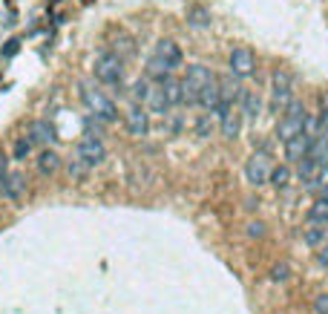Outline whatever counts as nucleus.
Returning <instances> with one entry per match:
<instances>
[{
	"mask_svg": "<svg viewBox=\"0 0 328 314\" xmlns=\"http://www.w3.org/2000/svg\"><path fill=\"white\" fill-rule=\"evenodd\" d=\"M182 64H184V52H182V47H178L176 41L164 38V41H158L156 49H152L150 61H147V72H150L152 78H164V75L176 72Z\"/></svg>",
	"mask_w": 328,
	"mask_h": 314,
	"instance_id": "nucleus-1",
	"label": "nucleus"
},
{
	"mask_svg": "<svg viewBox=\"0 0 328 314\" xmlns=\"http://www.w3.org/2000/svg\"><path fill=\"white\" fill-rule=\"evenodd\" d=\"M81 95H84V104H86V110H90L95 118H101V121H116V118H118L116 101H112L106 93H101L95 84H84V87H81Z\"/></svg>",
	"mask_w": 328,
	"mask_h": 314,
	"instance_id": "nucleus-2",
	"label": "nucleus"
},
{
	"mask_svg": "<svg viewBox=\"0 0 328 314\" xmlns=\"http://www.w3.org/2000/svg\"><path fill=\"white\" fill-rule=\"evenodd\" d=\"M95 81L104 87H121L124 81V61L116 52H101L95 58Z\"/></svg>",
	"mask_w": 328,
	"mask_h": 314,
	"instance_id": "nucleus-3",
	"label": "nucleus"
},
{
	"mask_svg": "<svg viewBox=\"0 0 328 314\" xmlns=\"http://www.w3.org/2000/svg\"><path fill=\"white\" fill-rule=\"evenodd\" d=\"M305 104L302 101H296V98H291V104L282 110V118L280 124H276V136H280L282 141H291L294 136H300L302 133V124H305Z\"/></svg>",
	"mask_w": 328,
	"mask_h": 314,
	"instance_id": "nucleus-4",
	"label": "nucleus"
},
{
	"mask_svg": "<svg viewBox=\"0 0 328 314\" xmlns=\"http://www.w3.org/2000/svg\"><path fill=\"white\" fill-rule=\"evenodd\" d=\"M213 72L208 67H202V64H193L188 67L184 72V78H182V90H184V104H199V95L204 90V84L210 78Z\"/></svg>",
	"mask_w": 328,
	"mask_h": 314,
	"instance_id": "nucleus-5",
	"label": "nucleus"
},
{
	"mask_svg": "<svg viewBox=\"0 0 328 314\" xmlns=\"http://www.w3.org/2000/svg\"><path fill=\"white\" fill-rule=\"evenodd\" d=\"M104 159H106V147L98 136H86V139H81V144L75 147V162L84 164L86 170H95Z\"/></svg>",
	"mask_w": 328,
	"mask_h": 314,
	"instance_id": "nucleus-6",
	"label": "nucleus"
},
{
	"mask_svg": "<svg viewBox=\"0 0 328 314\" xmlns=\"http://www.w3.org/2000/svg\"><path fill=\"white\" fill-rule=\"evenodd\" d=\"M270 170H274V162H270V156L265 150H259V153H254L250 159H248V164H245V179L250 182V185H265L270 179Z\"/></svg>",
	"mask_w": 328,
	"mask_h": 314,
	"instance_id": "nucleus-7",
	"label": "nucleus"
},
{
	"mask_svg": "<svg viewBox=\"0 0 328 314\" xmlns=\"http://www.w3.org/2000/svg\"><path fill=\"white\" fill-rule=\"evenodd\" d=\"M294 98V84H291V75L288 72H274V81H270V104L274 110L280 113L285 107L291 104Z\"/></svg>",
	"mask_w": 328,
	"mask_h": 314,
	"instance_id": "nucleus-8",
	"label": "nucleus"
},
{
	"mask_svg": "<svg viewBox=\"0 0 328 314\" xmlns=\"http://www.w3.org/2000/svg\"><path fill=\"white\" fill-rule=\"evenodd\" d=\"M228 64H230V72H234L236 78H250V75H254V70H256V58H254V52H250V49H245V47L230 49Z\"/></svg>",
	"mask_w": 328,
	"mask_h": 314,
	"instance_id": "nucleus-9",
	"label": "nucleus"
},
{
	"mask_svg": "<svg viewBox=\"0 0 328 314\" xmlns=\"http://www.w3.org/2000/svg\"><path fill=\"white\" fill-rule=\"evenodd\" d=\"M144 110L147 113H158V116H164L167 110H170V104H167V98H164V90H162V81H147V90H144Z\"/></svg>",
	"mask_w": 328,
	"mask_h": 314,
	"instance_id": "nucleus-10",
	"label": "nucleus"
},
{
	"mask_svg": "<svg viewBox=\"0 0 328 314\" xmlns=\"http://www.w3.org/2000/svg\"><path fill=\"white\" fill-rule=\"evenodd\" d=\"M0 193L6 199H20L26 193V179L20 176V170H6L0 176Z\"/></svg>",
	"mask_w": 328,
	"mask_h": 314,
	"instance_id": "nucleus-11",
	"label": "nucleus"
},
{
	"mask_svg": "<svg viewBox=\"0 0 328 314\" xmlns=\"http://www.w3.org/2000/svg\"><path fill=\"white\" fill-rule=\"evenodd\" d=\"M127 133L130 136H147L150 133V116H147V110L141 104H132L127 113Z\"/></svg>",
	"mask_w": 328,
	"mask_h": 314,
	"instance_id": "nucleus-12",
	"label": "nucleus"
},
{
	"mask_svg": "<svg viewBox=\"0 0 328 314\" xmlns=\"http://www.w3.org/2000/svg\"><path fill=\"white\" fill-rule=\"evenodd\" d=\"M219 104H222V90H219V78L210 75L204 90L199 95V107H204V113H219Z\"/></svg>",
	"mask_w": 328,
	"mask_h": 314,
	"instance_id": "nucleus-13",
	"label": "nucleus"
},
{
	"mask_svg": "<svg viewBox=\"0 0 328 314\" xmlns=\"http://www.w3.org/2000/svg\"><path fill=\"white\" fill-rule=\"evenodd\" d=\"M158 81H162V90H164V98H167V104H170V107H182V104H184L182 78H176V75L170 72V75H164V78H158Z\"/></svg>",
	"mask_w": 328,
	"mask_h": 314,
	"instance_id": "nucleus-14",
	"label": "nucleus"
},
{
	"mask_svg": "<svg viewBox=\"0 0 328 314\" xmlns=\"http://www.w3.org/2000/svg\"><path fill=\"white\" fill-rule=\"evenodd\" d=\"M320 167H322V162H320L316 156H311V153H305L302 159L296 162V176H300L305 185L311 187V185H314V179L320 176Z\"/></svg>",
	"mask_w": 328,
	"mask_h": 314,
	"instance_id": "nucleus-15",
	"label": "nucleus"
},
{
	"mask_svg": "<svg viewBox=\"0 0 328 314\" xmlns=\"http://www.w3.org/2000/svg\"><path fill=\"white\" fill-rule=\"evenodd\" d=\"M302 242L308 245V248H320V245L328 242V225H320V222H308L302 231Z\"/></svg>",
	"mask_w": 328,
	"mask_h": 314,
	"instance_id": "nucleus-16",
	"label": "nucleus"
},
{
	"mask_svg": "<svg viewBox=\"0 0 328 314\" xmlns=\"http://www.w3.org/2000/svg\"><path fill=\"white\" fill-rule=\"evenodd\" d=\"M308 147H311V139H308L305 133H300V136H294L291 141H285V159H288V162H300L305 153H308Z\"/></svg>",
	"mask_w": 328,
	"mask_h": 314,
	"instance_id": "nucleus-17",
	"label": "nucleus"
},
{
	"mask_svg": "<svg viewBox=\"0 0 328 314\" xmlns=\"http://www.w3.org/2000/svg\"><path fill=\"white\" fill-rule=\"evenodd\" d=\"M219 118H222V136H224V139H236V136H239V130H242V116H239V110L228 107Z\"/></svg>",
	"mask_w": 328,
	"mask_h": 314,
	"instance_id": "nucleus-18",
	"label": "nucleus"
},
{
	"mask_svg": "<svg viewBox=\"0 0 328 314\" xmlns=\"http://www.w3.org/2000/svg\"><path fill=\"white\" fill-rule=\"evenodd\" d=\"M308 222H320V225H328V193L316 196L308 208Z\"/></svg>",
	"mask_w": 328,
	"mask_h": 314,
	"instance_id": "nucleus-19",
	"label": "nucleus"
},
{
	"mask_svg": "<svg viewBox=\"0 0 328 314\" xmlns=\"http://www.w3.org/2000/svg\"><path fill=\"white\" fill-rule=\"evenodd\" d=\"M112 47H116L118 58H132V55H136V44H132V38L124 35V32H118V35L112 38Z\"/></svg>",
	"mask_w": 328,
	"mask_h": 314,
	"instance_id": "nucleus-20",
	"label": "nucleus"
},
{
	"mask_svg": "<svg viewBox=\"0 0 328 314\" xmlns=\"http://www.w3.org/2000/svg\"><path fill=\"white\" fill-rule=\"evenodd\" d=\"M38 164H40V173H55L58 170V164H60V159H58V153H52V150H44L40 153V159H38Z\"/></svg>",
	"mask_w": 328,
	"mask_h": 314,
	"instance_id": "nucleus-21",
	"label": "nucleus"
},
{
	"mask_svg": "<svg viewBox=\"0 0 328 314\" xmlns=\"http://www.w3.org/2000/svg\"><path fill=\"white\" fill-rule=\"evenodd\" d=\"M268 182H274L276 187H285L288 182H291V167H288V164H280V167L274 164V170H270V179H268Z\"/></svg>",
	"mask_w": 328,
	"mask_h": 314,
	"instance_id": "nucleus-22",
	"label": "nucleus"
},
{
	"mask_svg": "<svg viewBox=\"0 0 328 314\" xmlns=\"http://www.w3.org/2000/svg\"><path fill=\"white\" fill-rule=\"evenodd\" d=\"M239 104H242V110H245V116H250V118H256V116H259V110H262L259 98H256V95H250V93H242Z\"/></svg>",
	"mask_w": 328,
	"mask_h": 314,
	"instance_id": "nucleus-23",
	"label": "nucleus"
},
{
	"mask_svg": "<svg viewBox=\"0 0 328 314\" xmlns=\"http://www.w3.org/2000/svg\"><path fill=\"white\" fill-rule=\"evenodd\" d=\"M268 277H270V282H285V279L291 277V265H288V262H274L270 271H268Z\"/></svg>",
	"mask_w": 328,
	"mask_h": 314,
	"instance_id": "nucleus-24",
	"label": "nucleus"
},
{
	"mask_svg": "<svg viewBox=\"0 0 328 314\" xmlns=\"http://www.w3.org/2000/svg\"><path fill=\"white\" fill-rule=\"evenodd\" d=\"M188 24L199 26V29H208V26H210V15L204 12V9H190L188 12Z\"/></svg>",
	"mask_w": 328,
	"mask_h": 314,
	"instance_id": "nucleus-25",
	"label": "nucleus"
},
{
	"mask_svg": "<svg viewBox=\"0 0 328 314\" xmlns=\"http://www.w3.org/2000/svg\"><path fill=\"white\" fill-rule=\"evenodd\" d=\"M210 130H213V118H210V113H204V116L196 118V133H199L202 139H208V136H210Z\"/></svg>",
	"mask_w": 328,
	"mask_h": 314,
	"instance_id": "nucleus-26",
	"label": "nucleus"
},
{
	"mask_svg": "<svg viewBox=\"0 0 328 314\" xmlns=\"http://www.w3.org/2000/svg\"><path fill=\"white\" fill-rule=\"evenodd\" d=\"M32 144H35L32 136H29V139H18L14 141V159H26V156L32 153Z\"/></svg>",
	"mask_w": 328,
	"mask_h": 314,
	"instance_id": "nucleus-27",
	"label": "nucleus"
},
{
	"mask_svg": "<svg viewBox=\"0 0 328 314\" xmlns=\"http://www.w3.org/2000/svg\"><path fill=\"white\" fill-rule=\"evenodd\" d=\"M32 136H35L38 141H49V139H52V130H49L44 121H38V124H32ZM35 139H32V141H35Z\"/></svg>",
	"mask_w": 328,
	"mask_h": 314,
	"instance_id": "nucleus-28",
	"label": "nucleus"
},
{
	"mask_svg": "<svg viewBox=\"0 0 328 314\" xmlns=\"http://www.w3.org/2000/svg\"><path fill=\"white\" fill-rule=\"evenodd\" d=\"M314 314H328V294H316L314 297Z\"/></svg>",
	"mask_w": 328,
	"mask_h": 314,
	"instance_id": "nucleus-29",
	"label": "nucleus"
},
{
	"mask_svg": "<svg viewBox=\"0 0 328 314\" xmlns=\"http://www.w3.org/2000/svg\"><path fill=\"white\" fill-rule=\"evenodd\" d=\"M18 49H20V41H18V38L6 41V44H3V58H12V55L18 52Z\"/></svg>",
	"mask_w": 328,
	"mask_h": 314,
	"instance_id": "nucleus-30",
	"label": "nucleus"
},
{
	"mask_svg": "<svg viewBox=\"0 0 328 314\" xmlns=\"http://www.w3.org/2000/svg\"><path fill=\"white\" fill-rule=\"evenodd\" d=\"M316 262H320V265H328V242L316 248Z\"/></svg>",
	"mask_w": 328,
	"mask_h": 314,
	"instance_id": "nucleus-31",
	"label": "nucleus"
},
{
	"mask_svg": "<svg viewBox=\"0 0 328 314\" xmlns=\"http://www.w3.org/2000/svg\"><path fill=\"white\" fill-rule=\"evenodd\" d=\"M316 118H320V130H328V107H322L316 113Z\"/></svg>",
	"mask_w": 328,
	"mask_h": 314,
	"instance_id": "nucleus-32",
	"label": "nucleus"
},
{
	"mask_svg": "<svg viewBox=\"0 0 328 314\" xmlns=\"http://www.w3.org/2000/svg\"><path fill=\"white\" fill-rule=\"evenodd\" d=\"M248 231H250V233H262V231H265V228H262L259 222H250V225H248Z\"/></svg>",
	"mask_w": 328,
	"mask_h": 314,
	"instance_id": "nucleus-33",
	"label": "nucleus"
},
{
	"mask_svg": "<svg viewBox=\"0 0 328 314\" xmlns=\"http://www.w3.org/2000/svg\"><path fill=\"white\" fill-rule=\"evenodd\" d=\"M6 173V159H3V153H0V176Z\"/></svg>",
	"mask_w": 328,
	"mask_h": 314,
	"instance_id": "nucleus-34",
	"label": "nucleus"
}]
</instances>
